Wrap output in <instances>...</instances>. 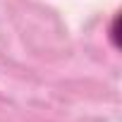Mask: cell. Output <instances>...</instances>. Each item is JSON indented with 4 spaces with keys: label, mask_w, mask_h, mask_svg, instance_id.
<instances>
[{
    "label": "cell",
    "mask_w": 122,
    "mask_h": 122,
    "mask_svg": "<svg viewBox=\"0 0 122 122\" xmlns=\"http://www.w3.org/2000/svg\"><path fill=\"white\" fill-rule=\"evenodd\" d=\"M110 38H112V46H115V48H120V15H115V19H112Z\"/></svg>",
    "instance_id": "1"
}]
</instances>
